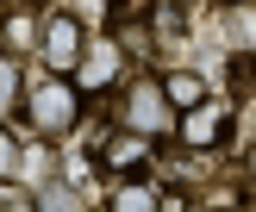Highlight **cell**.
<instances>
[{"instance_id": "obj_8", "label": "cell", "mask_w": 256, "mask_h": 212, "mask_svg": "<svg viewBox=\"0 0 256 212\" xmlns=\"http://www.w3.org/2000/svg\"><path fill=\"white\" fill-rule=\"evenodd\" d=\"M106 206H112V212H150V206H162V187H156V181L112 187V194H106Z\"/></svg>"}, {"instance_id": "obj_1", "label": "cell", "mask_w": 256, "mask_h": 212, "mask_svg": "<svg viewBox=\"0 0 256 212\" xmlns=\"http://www.w3.org/2000/svg\"><path fill=\"white\" fill-rule=\"evenodd\" d=\"M82 87H75V75H50V81H38V94H32V125L44 137H62V131H75V119H82Z\"/></svg>"}, {"instance_id": "obj_7", "label": "cell", "mask_w": 256, "mask_h": 212, "mask_svg": "<svg viewBox=\"0 0 256 212\" xmlns=\"http://www.w3.org/2000/svg\"><path fill=\"white\" fill-rule=\"evenodd\" d=\"M162 94H169L175 112H188V106H200V100H206V81H200L194 69H175V75H162Z\"/></svg>"}, {"instance_id": "obj_4", "label": "cell", "mask_w": 256, "mask_h": 212, "mask_svg": "<svg viewBox=\"0 0 256 212\" xmlns=\"http://www.w3.org/2000/svg\"><path fill=\"white\" fill-rule=\"evenodd\" d=\"M150 150H156V137H144V131H106V144H100V169L106 175H132V169H144L150 162Z\"/></svg>"}, {"instance_id": "obj_3", "label": "cell", "mask_w": 256, "mask_h": 212, "mask_svg": "<svg viewBox=\"0 0 256 212\" xmlns=\"http://www.w3.org/2000/svg\"><path fill=\"white\" fill-rule=\"evenodd\" d=\"M125 112H132V131H144V137H169L175 131V119H169V94H162L156 81H138L132 87V100H125Z\"/></svg>"}, {"instance_id": "obj_5", "label": "cell", "mask_w": 256, "mask_h": 212, "mask_svg": "<svg viewBox=\"0 0 256 212\" xmlns=\"http://www.w3.org/2000/svg\"><path fill=\"white\" fill-rule=\"evenodd\" d=\"M225 119H232L225 106H206V100H200V106H188V112H182V125H175V137H182L188 150H212V144L225 137Z\"/></svg>"}, {"instance_id": "obj_10", "label": "cell", "mask_w": 256, "mask_h": 212, "mask_svg": "<svg viewBox=\"0 0 256 212\" xmlns=\"http://www.w3.org/2000/svg\"><path fill=\"white\" fill-rule=\"evenodd\" d=\"M19 137H12V131H0V175H19Z\"/></svg>"}, {"instance_id": "obj_6", "label": "cell", "mask_w": 256, "mask_h": 212, "mask_svg": "<svg viewBox=\"0 0 256 212\" xmlns=\"http://www.w3.org/2000/svg\"><path fill=\"white\" fill-rule=\"evenodd\" d=\"M112 75H119V44L94 50V56L82 50V62H75V87H82V94H100V87H112Z\"/></svg>"}, {"instance_id": "obj_2", "label": "cell", "mask_w": 256, "mask_h": 212, "mask_svg": "<svg viewBox=\"0 0 256 212\" xmlns=\"http://www.w3.org/2000/svg\"><path fill=\"white\" fill-rule=\"evenodd\" d=\"M82 50H88L82 25H75L69 12H50V19H44V62H50L56 75H75V62H82Z\"/></svg>"}, {"instance_id": "obj_9", "label": "cell", "mask_w": 256, "mask_h": 212, "mask_svg": "<svg viewBox=\"0 0 256 212\" xmlns=\"http://www.w3.org/2000/svg\"><path fill=\"white\" fill-rule=\"evenodd\" d=\"M12 100H19V62L0 50V106H12Z\"/></svg>"}]
</instances>
